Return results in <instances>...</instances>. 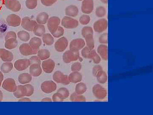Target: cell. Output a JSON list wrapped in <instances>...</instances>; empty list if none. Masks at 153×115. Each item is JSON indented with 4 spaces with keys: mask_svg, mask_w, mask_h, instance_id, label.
Here are the masks:
<instances>
[{
    "mask_svg": "<svg viewBox=\"0 0 153 115\" xmlns=\"http://www.w3.org/2000/svg\"><path fill=\"white\" fill-rule=\"evenodd\" d=\"M80 58L79 52H74L69 49L63 53V61L64 63H68L73 61H76Z\"/></svg>",
    "mask_w": 153,
    "mask_h": 115,
    "instance_id": "obj_1",
    "label": "cell"
},
{
    "mask_svg": "<svg viewBox=\"0 0 153 115\" xmlns=\"http://www.w3.org/2000/svg\"><path fill=\"white\" fill-rule=\"evenodd\" d=\"M61 25L66 29H72L76 28L79 25V22L76 19L71 17H63L61 21Z\"/></svg>",
    "mask_w": 153,
    "mask_h": 115,
    "instance_id": "obj_2",
    "label": "cell"
},
{
    "mask_svg": "<svg viewBox=\"0 0 153 115\" xmlns=\"http://www.w3.org/2000/svg\"><path fill=\"white\" fill-rule=\"evenodd\" d=\"M92 93L94 96L98 99H103L107 95L106 90L99 84L94 86L92 88Z\"/></svg>",
    "mask_w": 153,
    "mask_h": 115,
    "instance_id": "obj_3",
    "label": "cell"
},
{
    "mask_svg": "<svg viewBox=\"0 0 153 115\" xmlns=\"http://www.w3.org/2000/svg\"><path fill=\"white\" fill-rule=\"evenodd\" d=\"M85 41L83 39L81 38H75L70 42L69 49L74 52H79V50L85 47Z\"/></svg>",
    "mask_w": 153,
    "mask_h": 115,
    "instance_id": "obj_4",
    "label": "cell"
},
{
    "mask_svg": "<svg viewBox=\"0 0 153 115\" xmlns=\"http://www.w3.org/2000/svg\"><path fill=\"white\" fill-rule=\"evenodd\" d=\"M108 28L107 20L105 19H99L93 25V30L97 33H102L106 30Z\"/></svg>",
    "mask_w": 153,
    "mask_h": 115,
    "instance_id": "obj_5",
    "label": "cell"
},
{
    "mask_svg": "<svg viewBox=\"0 0 153 115\" xmlns=\"http://www.w3.org/2000/svg\"><path fill=\"white\" fill-rule=\"evenodd\" d=\"M37 22L29 17H24L22 20L21 25L22 28L29 32H32L35 26L37 25Z\"/></svg>",
    "mask_w": 153,
    "mask_h": 115,
    "instance_id": "obj_6",
    "label": "cell"
},
{
    "mask_svg": "<svg viewBox=\"0 0 153 115\" xmlns=\"http://www.w3.org/2000/svg\"><path fill=\"white\" fill-rule=\"evenodd\" d=\"M53 79L55 82L57 83L62 84L63 85H68L70 83L68 80V76L60 71H56L54 73Z\"/></svg>",
    "mask_w": 153,
    "mask_h": 115,
    "instance_id": "obj_7",
    "label": "cell"
},
{
    "mask_svg": "<svg viewBox=\"0 0 153 115\" xmlns=\"http://www.w3.org/2000/svg\"><path fill=\"white\" fill-rule=\"evenodd\" d=\"M60 19L59 17L53 16L49 18L47 22V26L49 32L52 34L55 32L60 25Z\"/></svg>",
    "mask_w": 153,
    "mask_h": 115,
    "instance_id": "obj_8",
    "label": "cell"
},
{
    "mask_svg": "<svg viewBox=\"0 0 153 115\" xmlns=\"http://www.w3.org/2000/svg\"><path fill=\"white\" fill-rule=\"evenodd\" d=\"M57 88L56 83L52 81H47L42 83L41 85V90L44 93L49 94L55 91Z\"/></svg>",
    "mask_w": 153,
    "mask_h": 115,
    "instance_id": "obj_9",
    "label": "cell"
},
{
    "mask_svg": "<svg viewBox=\"0 0 153 115\" xmlns=\"http://www.w3.org/2000/svg\"><path fill=\"white\" fill-rule=\"evenodd\" d=\"M4 5L7 8L14 12L21 10L22 5L18 0H5Z\"/></svg>",
    "mask_w": 153,
    "mask_h": 115,
    "instance_id": "obj_10",
    "label": "cell"
},
{
    "mask_svg": "<svg viewBox=\"0 0 153 115\" xmlns=\"http://www.w3.org/2000/svg\"><path fill=\"white\" fill-rule=\"evenodd\" d=\"M94 9L93 0H83L81 5V11L83 13L89 14L93 12Z\"/></svg>",
    "mask_w": 153,
    "mask_h": 115,
    "instance_id": "obj_11",
    "label": "cell"
},
{
    "mask_svg": "<svg viewBox=\"0 0 153 115\" xmlns=\"http://www.w3.org/2000/svg\"><path fill=\"white\" fill-rule=\"evenodd\" d=\"M68 45V41L65 37H61L56 41L55 44V48L58 52H63L65 51Z\"/></svg>",
    "mask_w": 153,
    "mask_h": 115,
    "instance_id": "obj_12",
    "label": "cell"
},
{
    "mask_svg": "<svg viewBox=\"0 0 153 115\" xmlns=\"http://www.w3.org/2000/svg\"><path fill=\"white\" fill-rule=\"evenodd\" d=\"M20 53L24 56L34 55L37 54L38 50H35L30 46V44L25 43L22 44L19 47Z\"/></svg>",
    "mask_w": 153,
    "mask_h": 115,
    "instance_id": "obj_13",
    "label": "cell"
},
{
    "mask_svg": "<svg viewBox=\"0 0 153 115\" xmlns=\"http://www.w3.org/2000/svg\"><path fill=\"white\" fill-rule=\"evenodd\" d=\"M17 87L15 80L12 78H7L3 83L2 87L9 92L14 93L16 90Z\"/></svg>",
    "mask_w": 153,
    "mask_h": 115,
    "instance_id": "obj_14",
    "label": "cell"
},
{
    "mask_svg": "<svg viewBox=\"0 0 153 115\" xmlns=\"http://www.w3.org/2000/svg\"><path fill=\"white\" fill-rule=\"evenodd\" d=\"M6 21L9 26L10 27H17L21 25L22 19L18 15L12 14L8 16Z\"/></svg>",
    "mask_w": 153,
    "mask_h": 115,
    "instance_id": "obj_15",
    "label": "cell"
},
{
    "mask_svg": "<svg viewBox=\"0 0 153 115\" xmlns=\"http://www.w3.org/2000/svg\"><path fill=\"white\" fill-rule=\"evenodd\" d=\"M30 66V60L27 59H19L14 63V67L19 71L25 70Z\"/></svg>",
    "mask_w": 153,
    "mask_h": 115,
    "instance_id": "obj_16",
    "label": "cell"
},
{
    "mask_svg": "<svg viewBox=\"0 0 153 115\" xmlns=\"http://www.w3.org/2000/svg\"><path fill=\"white\" fill-rule=\"evenodd\" d=\"M42 67L46 73H50L54 70L55 66V61L51 59H48L42 62Z\"/></svg>",
    "mask_w": 153,
    "mask_h": 115,
    "instance_id": "obj_17",
    "label": "cell"
},
{
    "mask_svg": "<svg viewBox=\"0 0 153 115\" xmlns=\"http://www.w3.org/2000/svg\"><path fill=\"white\" fill-rule=\"evenodd\" d=\"M0 58L4 62H11L13 59V55L12 52L4 49H0Z\"/></svg>",
    "mask_w": 153,
    "mask_h": 115,
    "instance_id": "obj_18",
    "label": "cell"
},
{
    "mask_svg": "<svg viewBox=\"0 0 153 115\" xmlns=\"http://www.w3.org/2000/svg\"><path fill=\"white\" fill-rule=\"evenodd\" d=\"M79 13V10L76 6L71 5L66 7L65 9V14L67 16L76 17Z\"/></svg>",
    "mask_w": 153,
    "mask_h": 115,
    "instance_id": "obj_19",
    "label": "cell"
},
{
    "mask_svg": "<svg viewBox=\"0 0 153 115\" xmlns=\"http://www.w3.org/2000/svg\"><path fill=\"white\" fill-rule=\"evenodd\" d=\"M97 52L103 60H107L108 47L106 44H101L99 45L97 48Z\"/></svg>",
    "mask_w": 153,
    "mask_h": 115,
    "instance_id": "obj_20",
    "label": "cell"
},
{
    "mask_svg": "<svg viewBox=\"0 0 153 115\" xmlns=\"http://www.w3.org/2000/svg\"><path fill=\"white\" fill-rule=\"evenodd\" d=\"M68 78L70 83H78L82 80V76L78 72H73L69 75Z\"/></svg>",
    "mask_w": 153,
    "mask_h": 115,
    "instance_id": "obj_21",
    "label": "cell"
},
{
    "mask_svg": "<svg viewBox=\"0 0 153 115\" xmlns=\"http://www.w3.org/2000/svg\"><path fill=\"white\" fill-rule=\"evenodd\" d=\"M30 66V74L32 76L38 77L41 75L42 72L41 65L35 63V64H32Z\"/></svg>",
    "mask_w": 153,
    "mask_h": 115,
    "instance_id": "obj_22",
    "label": "cell"
},
{
    "mask_svg": "<svg viewBox=\"0 0 153 115\" xmlns=\"http://www.w3.org/2000/svg\"><path fill=\"white\" fill-rule=\"evenodd\" d=\"M49 17V15L47 13L42 12L36 17V22L40 25H45L48 22Z\"/></svg>",
    "mask_w": 153,
    "mask_h": 115,
    "instance_id": "obj_23",
    "label": "cell"
},
{
    "mask_svg": "<svg viewBox=\"0 0 153 115\" xmlns=\"http://www.w3.org/2000/svg\"><path fill=\"white\" fill-rule=\"evenodd\" d=\"M14 96L18 99L22 98L26 96V88L25 85L17 86L16 90L14 92Z\"/></svg>",
    "mask_w": 153,
    "mask_h": 115,
    "instance_id": "obj_24",
    "label": "cell"
},
{
    "mask_svg": "<svg viewBox=\"0 0 153 115\" xmlns=\"http://www.w3.org/2000/svg\"><path fill=\"white\" fill-rule=\"evenodd\" d=\"M32 76L27 73H23L20 74L19 76V81L22 84H26L31 82Z\"/></svg>",
    "mask_w": 153,
    "mask_h": 115,
    "instance_id": "obj_25",
    "label": "cell"
},
{
    "mask_svg": "<svg viewBox=\"0 0 153 115\" xmlns=\"http://www.w3.org/2000/svg\"><path fill=\"white\" fill-rule=\"evenodd\" d=\"M29 44L33 49L38 50L42 44V41L41 38L38 37H33L30 40Z\"/></svg>",
    "mask_w": 153,
    "mask_h": 115,
    "instance_id": "obj_26",
    "label": "cell"
},
{
    "mask_svg": "<svg viewBox=\"0 0 153 115\" xmlns=\"http://www.w3.org/2000/svg\"><path fill=\"white\" fill-rule=\"evenodd\" d=\"M33 33L36 36L41 37L46 33V29L44 25L37 24L33 30Z\"/></svg>",
    "mask_w": 153,
    "mask_h": 115,
    "instance_id": "obj_27",
    "label": "cell"
},
{
    "mask_svg": "<svg viewBox=\"0 0 153 115\" xmlns=\"http://www.w3.org/2000/svg\"><path fill=\"white\" fill-rule=\"evenodd\" d=\"M18 45V41L16 38H11L6 40L5 43V47L7 49H15Z\"/></svg>",
    "mask_w": 153,
    "mask_h": 115,
    "instance_id": "obj_28",
    "label": "cell"
},
{
    "mask_svg": "<svg viewBox=\"0 0 153 115\" xmlns=\"http://www.w3.org/2000/svg\"><path fill=\"white\" fill-rule=\"evenodd\" d=\"M88 59L93 60L94 63L97 64H99L101 61V57L94 49L91 50Z\"/></svg>",
    "mask_w": 153,
    "mask_h": 115,
    "instance_id": "obj_29",
    "label": "cell"
},
{
    "mask_svg": "<svg viewBox=\"0 0 153 115\" xmlns=\"http://www.w3.org/2000/svg\"><path fill=\"white\" fill-rule=\"evenodd\" d=\"M70 101L72 102H86V98L82 95L76 93V92L71 94L70 97Z\"/></svg>",
    "mask_w": 153,
    "mask_h": 115,
    "instance_id": "obj_30",
    "label": "cell"
},
{
    "mask_svg": "<svg viewBox=\"0 0 153 115\" xmlns=\"http://www.w3.org/2000/svg\"><path fill=\"white\" fill-rule=\"evenodd\" d=\"M38 56L41 60H45L50 57V52L48 49H40L38 52Z\"/></svg>",
    "mask_w": 153,
    "mask_h": 115,
    "instance_id": "obj_31",
    "label": "cell"
},
{
    "mask_svg": "<svg viewBox=\"0 0 153 115\" xmlns=\"http://www.w3.org/2000/svg\"><path fill=\"white\" fill-rule=\"evenodd\" d=\"M42 39L44 44L48 46H51L54 42V37L49 33L44 34L42 36Z\"/></svg>",
    "mask_w": 153,
    "mask_h": 115,
    "instance_id": "obj_32",
    "label": "cell"
},
{
    "mask_svg": "<svg viewBox=\"0 0 153 115\" xmlns=\"http://www.w3.org/2000/svg\"><path fill=\"white\" fill-rule=\"evenodd\" d=\"M87 87L86 84L83 82H79L75 87V92L79 94L82 95L87 91Z\"/></svg>",
    "mask_w": 153,
    "mask_h": 115,
    "instance_id": "obj_33",
    "label": "cell"
},
{
    "mask_svg": "<svg viewBox=\"0 0 153 115\" xmlns=\"http://www.w3.org/2000/svg\"><path fill=\"white\" fill-rule=\"evenodd\" d=\"M13 68V65L11 62H5L2 63L1 66V71L3 73H9Z\"/></svg>",
    "mask_w": 153,
    "mask_h": 115,
    "instance_id": "obj_34",
    "label": "cell"
},
{
    "mask_svg": "<svg viewBox=\"0 0 153 115\" xmlns=\"http://www.w3.org/2000/svg\"><path fill=\"white\" fill-rule=\"evenodd\" d=\"M85 43L86 46L91 49H93L94 48V41L93 35H88L85 37Z\"/></svg>",
    "mask_w": 153,
    "mask_h": 115,
    "instance_id": "obj_35",
    "label": "cell"
},
{
    "mask_svg": "<svg viewBox=\"0 0 153 115\" xmlns=\"http://www.w3.org/2000/svg\"><path fill=\"white\" fill-rule=\"evenodd\" d=\"M17 36L20 40L25 42L29 41L30 39V34L27 31L23 30L19 31L17 34Z\"/></svg>",
    "mask_w": 153,
    "mask_h": 115,
    "instance_id": "obj_36",
    "label": "cell"
},
{
    "mask_svg": "<svg viewBox=\"0 0 153 115\" xmlns=\"http://www.w3.org/2000/svg\"><path fill=\"white\" fill-rule=\"evenodd\" d=\"M95 14L99 18H102L106 15V10L103 6H99L96 9Z\"/></svg>",
    "mask_w": 153,
    "mask_h": 115,
    "instance_id": "obj_37",
    "label": "cell"
},
{
    "mask_svg": "<svg viewBox=\"0 0 153 115\" xmlns=\"http://www.w3.org/2000/svg\"><path fill=\"white\" fill-rule=\"evenodd\" d=\"M96 78L97 79V81L102 84L105 83L107 81V75L106 72L103 70Z\"/></svg>",
    "mask_w": 153,
    "mask_h": 115,
    "instance_id": "obj_38",
    "label": "cell"
},
{
    "mask_svg": "<svg viewBox=\"0 0 153 115\" xmlns=\"http://www.w3.org/2000/svg\"><path fill=\"white\" fill-rule=\"evenodd\" d=\"M81 34L84 38L87 35H93V29L89 26H85L82 28V30H81Z\"/></svg>",
    "mask_w": 153,
    "mask_h": 115,
    "instance_id": "obj_39",
    "label": "cell"
},
{
    "mask_svg": "<svg viewBox=\"0 0 153 115\" xmlns=\"http://www.w3.org/2000/svg\"><path fill=\"white\" fill-rule=\"evenodd\" d=\"M90 17L88 14H84L79 18V22L82 25H87L90 22Z\"/></svg>",
    "mask_w": 153,
    "mask_h": 115,
    "instance_id": "obj_40",
    "label": "cell"
},
{
    "mask_svg": "<svg viewBox=\"0 0 153 115\" xmlns=\"http://www.w3.org/2000/svg\"><path fill=\"white\" fill-rule=\"evenodd\" d=\"M38 4L37 0H26V6L27 8L33 10L36 8Z\"/></svg>",
    "mask_w": 153,
    "mask_h": 115,
    "instance_id": "obj_41",
    "label": "cell"
},
{
    "mask_svg": "<svg viewBox=\"0 0 153 115\" xmlns=\"http://www.w3.org/2000/svg\"><path fill=\"white\" fill-rule=\"evenodd\" d=\"M64 33V29L62 27L59 26L57 30L52 33V36L55 38H58L62 37Z\"/></svg>",
    "mask_w": 153,
    "mask_h": 115,
    "instance_id": "obj_42",
    "label": "cell"
},
{
    "mask_svg": "<svg viewBox=\"0 0 153 115\" xmlns=\"http://www.w3.org/2000/svg\"><path fill=\"white\" fill-rule=\"evenodd\" d=\"M57 92L60 93L64 99L68 98L69 96V90L65 87L60 88L57 90Z\"/></svg>",
    "mask_w": 153,
    "mask_h": 115,
    "instance_id": "obj_43",
    "label": "cell"
},
{
    "mask_svg": "<svg viewBox=\"0 0 153 115\" xmlns=\"http://www.w3.org/2000/svg\"><path fill=\"white\" fill-rule=\"evenodd\" d=\"M103 71V69L100 65H96L94 66L93 69H92V73L94 76L96 77L100 72Z\"/></svg>",
    "mask_w": 153,
    "mask_h": 115,
    "instance_id": "obj_44",
    "label": "cell"
},
{
    "mask_svg": "<svg viewBox=\"0 0 153 115\" xmlns=\"http://www.w3.org/2000/svg\"><path fill=\"white\" fill-rule=\"evenodd\" d=\"M26 91V96H30L34 93V89L33 86L30 84L25 85Z\"/></svg>",
    "mask_w": 153,
    "mask_h": 115,
    "instance_id": "obj_45",
    "label": "cell"
},
{
    "mask_svg": "<svg viewBox=\"0 0 153 115\" xmlns=\"http://www.w3.org/2000/svg\"><path fill=\"white\" fill-rule=\"evenodd\" d=\"M91 50L92 49H91L87 46H85L83 47L81 51V55H82V57L84 58L85 59H88Z\"/></svg>",
    "mask_w": 153,
    "mask_h": 115,
    "instance_id": "obj_46",
    "label": "cell"
},
{
    "mask_svg": "<svg viewBox=\"0 0 153 115\" xmlns=\"http://www.w3.org/2000/svg\"><path fill=\"white\" fill-rule=\"evenodd\" d=\"M99 42L101 44H106L108 43V33H102L99 38Z\"/></svg>",
    "mask_w": 153,
    "mask_h": 115,
    "instance_id": "obj_47",
    "label": "cell"
},
{
    "mask_svg": "<svg viewBox=\"0 0 153 115\" xmlns=\"http://www.w3.org/2000/svg\"><path fill=\"white\" fill-rule=\"evenodd\" d=\"M82 68V64L79 62H75L71 66V69L72 72H79Z\"/></svg>",
    "mask_w": 153,
    "mask_h": 115,
    "instance_id": "obj_48",
    "label": "cell"
},
{
    "mask_svg": "<svg viewBox=\"0 0 153 115\" xmlns=\"http://www.w3.org/2000/svg\"><path fill=\"white\" fill-rule=\"evenodd\" d=\"M52 101L54 102H62L64 101L62 96L58 93H56L52 96Z\"/></svg>",
    "mask_w": 153,
    "mask_h": 115,
    "instance_id": "obj_49",
    "label": "cell"
},
{
    "mask_svg": "<svg viewBox=\"0 0 153 115\" xmlns=\"http://www.w3.org/2000/svg\"><path fill=\"white\" fill-rule=\"evenodd\" d=\"M29 60H30V65L35 63L41 65V60L39 59L38 56H32Z\"/></svg>",
    "mask_w": 153,
    "mask_h": 115,
    "instance_id": "obj_50",
    "label": "cell"
},
{
    "mask_svg": "<svg viewBox=\"0 0 153 115\" xmlns=\"http://www.w3.org/2000/svg\"><path fill=\"white\" fill-rule=\"evenodd\" d=\"M11 38H17V35L15 32L13 31H9L7 32L6 33L5 36V41L8 39Z\"/></svg>",
    "mask_w": 153,
    "mask_h": 115,
    "instance_id": "obj_51",
    "label": "cell"
},
{
    "mask_svg": "<svg viewBox=\"0 0 153 115\" xmlns=\"http://www.w3.org/2000/svg\"><path fill=\"white\" fill-rule=\"evenodd\" d=\"M41 2L44 5L49 7L55 4L57 0H41Z\"/></svg>",
    "mask_w": 153,
    "mask_h": 115,
    "instance_id": "obj_52",
    "label": "cell"
},
{
    "mask_svg": "<svg viewBox=\"0 0 153 115\" xmlns=\"http://www.w3.org/2000/svg\"><path fill=\"white\" fill-rule=\"evenodd\" d=\"M19 102H31V100L27 98H22L19 100Z\"/></svg>",
    "mask_w": 153,
    "mask_h": 115,
    "instance_id": "obj_53",
    "label": "cell"
},
{
    "mask_svg": "<svg viewBox=\"0 0 153 115\" xmlns=\"http://www.w3.org/2000/svg\"><path fill=\"white\" fill-rule=\"evenodd\" d=\"M41 102H52V99H51L50 98L47 97L42 99V100H41Z\"/></svg>",
    "mask_w": 153,
    "mask_h": 115,
    "instance_id": "obj_54",
    "label": "cell"
},
{
    "mask_svg": "<svg viewBox=\"0 0 153 115\" xmlns=\"http://www.w3.org/2000/svg\"><path fill=\"white\" fill-rule=\"evenodd\" d=\"M4 80V75H3L2 72L0 71V87L1 85L2 82Z\"/></svg>",
    "mask_w": 153,
    "mask_h": 115,
    "instance_id": "obj_55",
    "label": "cell"
},
{
    "mask_svg": "<svg viewBox=\"0 0 153 115\" xmlns=\"http://www.w3.org/2000/svg\"><path fill=\"white\" fill-rule=\"evenodd\" d=\"M3 94L1 91L0 90V102H1L3 100Z\"/></svg>",
    "mask_w": 153,
    "mask_h": 115,
    "instance_id": "obj_56",
    "label": "cell"
},
{
    "mask_svg": "<svg viewBox=\"0 0 153 115\" xmlns=\"http://www.w3.org/2000/svg\"><path fill=\"white\" fill-rule=\"evenodd\" d=\"M101 2L104 4H107L108 3V0H100Z\"/></svg>",
    "mask_w": 153,
    "mask_h": 115,
    "instance_id": "obj_57",
    "label": "cell"
},
{
    "mask_svg": "<svg viewBox=\"0 0 153 115\" xmlns=\"http://www.w3.org/2000/svg\"><path fill=\"white\" fill-rule=\"evenodd\" d=\"M77 1H83V0H77Z\"/></svg>",
    "mask_w": 153,
    "mask_h": 115,
    "instance_id": "obj_58",
    "label": "cell"
},
{
    "mask_svg": "<svg viewBox=\"0 0 153 115\" xmlns=\"http://www.w3.org/2000/svg\"><path fill=\"white\" fill-rule=\"evenodd\" d=\"M0 55H1V51H0Z\"/></svg>",
    "mask_w": 153,
    "mask_h": 115,
    "instance_id": "obj_59",
    "label": "cell"
},
{
    "mask_svg": "<svg viewBox=\"0 0 153 115\" xmlns=\"http://www.w3.org/2000/svg\"><path fill=\"white\" fill-rule=\"evenodd\" d=\"M3 1V0H0V1Z\"/></svg>",
    "mask_w": 153,
    "mask_h": 115,
    "instance_id": "obj_60",
    "label": "cell"
},
{
    "mask_svg": "<svg viewBox=\"0 0 153 115\" xmlns=\"http://www.w3.org/2000/svg\"><path fill=\"white\" fill-rule=\"evenodd\" d=\"M62 1H64V0H62Z\"/></svg>",
    "mask_w": 153,
    "mask_h": 115,
    "instance_id": "obj_61",
    "label": "cell"
}]
</instances>
